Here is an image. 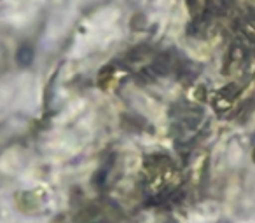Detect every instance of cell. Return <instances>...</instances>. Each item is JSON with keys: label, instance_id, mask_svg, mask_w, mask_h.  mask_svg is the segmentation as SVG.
<instances>
[{"label": "cell", "instance_id": "cell-1", "mask_svg": "<svg viewBox=\"0 0 255 223\" xmlns=\"http://www.w3.org/2000/svg\"><path fill=\"white\" fill-rule=\"evenodd\" d=\"M16 61H18L21 67H30L33 61V49L28 46V44H25V46H21L18 49V53H16Z\"/></svg>", "mask_w": 255, "mask_h": 223}]
</instances>
